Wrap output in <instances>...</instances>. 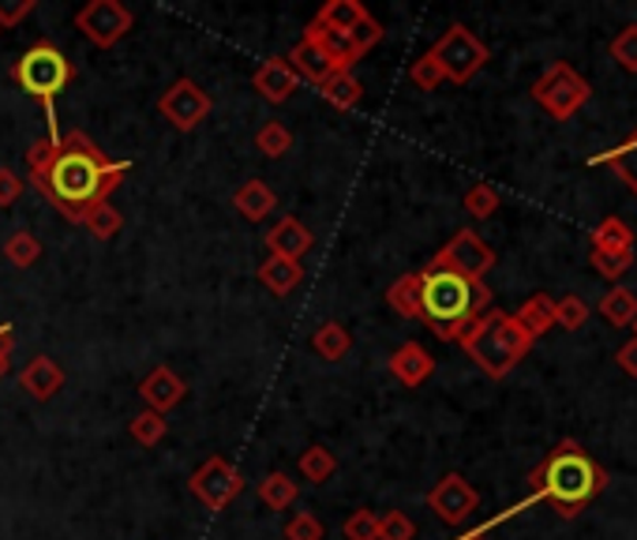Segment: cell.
<instances>
[{
	"label": "cell",
	"instance_id": "2",
	"mask_svg": "<svg viewBox=\"0 0 637 540\" xmlns=\"http://www.w3.org/2000/svg\"><path fill=\"white\" fill-rule=\"evenodd\" d=\"M607 488V473L574 439H563L541 466L528 473V496L547 503L558 518H577Z\"/></svg>",
	"mask_w": 637,
	"mask_h": 540
},
{
	"label": "cell",
	"instance_id": "23",
	"mask_svg": "<svg viewBox=\"0 0 637 540\" xmlns=\"http://www.w3.org/2000/svg\"><path fill=\"white\" fill-rule=\"evenodd\" d=\"M319 98L330 105V110L349 113V110H357L360 98H364V83H360L352 72H335L327 83L319 86Z\"/></svg>",
	"mask_w": 637,
	"mask_h": 540
},
{
	"label": "cell",
	"instance_id": "8",
	"mask_svg": "<svg viewBox=\"0 0 637 540\" xmlns=\"http://www.w3.org/2000/svg\"><path fill=\"white\" fill-rule=\"evenodd\" d=\"M188 492L199 499L203 507L210 510V514H218V510H225L244 492V477H240V469L233 466L229 458H222V455H214L203 461L199 469L188 477Z\"/></svg>",
	"mask_w": 637,
	"mask_h": 540
},
{
	"label": "cell",
	"instance_id": "27",
	"mask_svg": "<svg viewBox=\"0 0 637 540\" xmlns=\"http://www.w3.org/2000/svg\"><path fill=\"white\" fill-rule=\"evenodd\" d=\"M297 469H300V477L308 480V485H327V480L338 473V458H335V450H327L322 444H311L300 455Z\"/></svg>",
	"mask_w": 637,
	"mask_h": 540
},
{
	"label": "cell",
	"instance_id": "33",
	"mask_svg": "<svg viewBox=\"0 0 637 540\" xmlns=\"http://www.w3.org/2000/svg\"><path fill=\"white\" fill-rule=\"evenodd\" d=\"M127 436H132L140 447L154 450L165 436H169V420H165L162 414H151V409H143V414H135L132 420H127Z\"/></svg>",
	"mask_w": 637,
	"mask_h": 540
},
{
	"label": "cell",
	"instance_id": "36",
	"mask_svg": "<svg viewBox=\"0 0 637 540\" xmlns=\"http://www.w3.org/2000/svg\"><path fill=\"white\" fill-rule=\"evenodd\" d=\"M589 263H593V271L604 274L607 282H619L623 274L634 267V252H600V248H593Z\"/></svg>",
	"mask_w": 637,
	"mask_h": 540
},
{
	"label": "cell",
	"instance_id": "3",
	"mask_svg": "<svg viewBox=\"0 0 637 540\" xmlns=\"http://www.w3.org/2000/svg\"><path fill=\"white\" fill-rule=\"evenodd\" d=\"M420 274V319L439 342H458L473 323L492 308V289L484 282L462 278L454 271L428 267Z\"/></svg>",
	"mask_w": 637,
	"mask_h": 540
},
{
	"label": "cell",
	"instance_id": "12",
	"mask_svg": "<svg viewBox=\"0 0 637 540\" xmlns=\"http://www.w3.org/2000/svg\"><path fill=\"white\" fill-rule=\"evenodd\" d=\"M424 503H428V510H435L439 522H446V526L458 529V526H465L469 518H473V510L480 507V496H476V488L469 485L462 473H446L424 496Z\"/></svg>",
	"mask_w": 637,
	"mask_h": 540
},
{
	"label": "cell",
	"instance_id": "47",
	"mask_svg": "<svg viewBox=\"0 0 637 540\" xmlns=\"http://www.w3.org/2000/svg\"><path fill=\"white\" fill-rule=\"evenodd\" d=\"M630 327H634V338H637V319H634V323H630Z\"/></svg>",
	"mask_w": 637,
	"mask_h": 540
},
{
	"label": "cell",
	"instance_id": "45",
	"mask_svg": "<svg viewBox=\"0 0 637 540\" xmlns=\"http://www.w3.org/2000/svg\"><path fill=\"white\" fill-rule=\"evenodd\" d=\"M12 353H16L12 323H0V379H4V376H8V368H12Z\"/></svg>",
	"mask_w": 637,
	"mask_h": 540
},
{
	"label": "cell",
	"instance_id": "35",
	"mask_svg": "<svg viewBox=\"0 0 637 540\" xmlns=\"http://www.w3.org/2000/svg\"><path fill=\"white\" fill-rule=\"evenodd\" d=\"M462 207L473 214L476 222H484V218H492V214L503 207V195H499L492 184H473V189H469L465 195H462Z\"/></svg>",
	"mask_w": 637,
	"mask_h": 540
},
{
	"label": "cell",
	"instance_id": "44",
	"mask_svg": "<svg viewBox=\"0 0 637 540\" xmlns=\"http://www.w3.org/2000/svg\"><path fill=\"white\" fill-rule=\"evenodd\" d=\"M23 189H27L23 176H19L16 170H8V165H0V211H8L12 203H19Z\"/></svg>",
	"mask_w": 637,
	"mask_h": 540
},
{
	"label": "cell",
	"instance_id": "46",
	"mask_svg": "<svg viewBox=\"0 0 637 540\" xmlns=\"http://www.w3.org/2000/svg\"><path fill=\"white\" fill-rule=\"evenodd\" d=\"M615 360H619V368L626 371V376L637 379V338H630L626 346H619V353H615Z\"/></svg>",
	"mask_w": 637,
	"mask_h": 540
},
{
	"label": "cell",
	"instance_id": "15",
	"mask_svg": "<svg viewBox=\"0 0 637 540\" xmlns=\"http://www.w3.org/2000/svg\"><path fill=\"white\" fill-rule=\"evenodd\" d=\"M387 368H390V376L401 383V387L417 390V387H424L431 376H435V357H431L420 342H401V346L390 353Z\"/></svg>",
	"mask_w": 637,
	"mask_h": 540
},
{
	"label": "cell",
	"instance_id": "30",
	"mask_svg": "<svg viewBox=\"0 0 637 540\" xmlns=\"http://www.w3.org/2000/svg\"><path fill=\"white\" fill-rule=\"evenodd\" d=\"M4 263H12L16 271H27V267H34L38 259H42V241L34 237L31 230H16L12 237L4 241Z\"/></svg>",
	"mask_w": 637,
	"mask_h": 540
},
{
	"label": "cell",
	"instance_id": "29",
	"mask_svg": "<svg viewBox=\"0 0 637 540\" xmlns=\"http://www.w3.org/2000/svg\"><path fill=\"white\" fill-rule=\"evenodd\" d=\"M600 312L612 327H630V323L637 319V293L626 289V286H612L604 293Z\"/></svg>",
	"mask_w": 637,
	"mask_h": 540
},
{
	"label": "cell",
	"instance_id": "4",
	"mask_svg": "<svg viewBox=\"0 0 637 540\" xmlns=\"http://www.w3.org/2000/svg\"><path fill=\"white\" fill-rule=\"evenodd\" d=\"M8 75L16 80L19 91L31 94L34 102L42 105L45 128H49L45 140L49 143H61V124H56V98H61L68 86H72L75 64L68 61V57L53 42H49V38H42V42H34L23 57H19V61H12Z\"/></svg>",
	"mask_w": 637,
	"mask_h": 540
},
{
	"label": "cell",
	"instance_id": "11",
	"mask_svg": "<svg viewBox=\"0 0 637 540\" xmlns=\"http://www.w3.org/2000/svg\"><path fill=\"white\" fill-rule=\"evenodd\" d=\"M210 110H214L210 94L195 80H188V75L169 83L158 98V113L176 128V132H195V128L210 116Z\"/></svg>",
	"mask_w": 637,
	"mask_h": 540
},
{
	"label": "cell",
	"instance_id": "18",
	"mask_svg": "<svg viewBox=\"0 0 637 540\" xmlns=\"http://www.w3.org/2000/svg\"><path fill=\"white\" fill-rule=\"evenodd\" d=\"M286 61H289L292 72L300 75V83H311V86H322V83L330 80V75L338 72L335 61H330V57L319 49L316 38H308V34H304L300 42L289 49V57H286Z\"/></svg>",
	"mask_w": 637,
	"mask_h": 540
},
{
	"label": "cell",
	"instance_id": "39",
	"mask_svg": "<svg viewBox=\"0 0 637 540\" xmlns=\"http://www.w3.org/2000/svg\"><path fill=\"white\" fill-rule=\"evenodd\" d=\"M341 533H346V540H379V514L368 507L352 510L346 526H341Z\"/></svg>",
	"mask_w": 637,
	"mask_h": 540
},
{
	"label": "cell",
	"instance_id": "38",
	"mask_svg": "<svg viewBox=\"0 0 637 540\" xmlns=\"http://www.w3.org/2000/svg\"><path fill=\"white\" fill-rule=\"evenodd\" d=\"M585 323H589V304H585L582 297H563V300H555V327H563V330H582Z\"/></svg>",
	"mask_w": 637,
	"mask_h": 540
},
{
	"label": "cell",
	"instance_id": "26",
	"mask_svg": "<svg viewBox=\"0 0 637 540\" xmlns=\"http://www.w3.org/2000/svg\"><path fill=\"white\" fill-rule=\"evenodd\" d=\"M593 165H612L615 173L623 176L626 184H630V192H637V128L630 132V140L619 143L615 151H604L596 154V159H589Z\"/></svg>",
	"mask_w": 637,
	"mask_h": 540
},
{
	"label": "cell",
	"instance_id": "21",
	"mask_svg": "<svg viewBox=\"0 0 637 540\" xmlns=\"http://www.w3.org/2000/svg\"><path fill=\"white\" fill-rule=\"evenodd\" d=\"M255 274H259V286L267 293H274V297H289V293L304 282V263L281 259V255H267Z\"/></svg>",
	"mask_w": 637,
	"mask_h": 540
},
{
	"label": "cell",
	"instance_id": "7",
	"mask_svg": "<svg viewBox=\"0 0 637 540\" xmlns=\"http://www.w3.org/2000/svg\"><path fill=\"white\" fill-rule=\"evenodd\" d=\"M589 94H593V86L585 83L566 61L552 64L541 80L533 83L536 105H544V113L555 116V121H571V116L589 102Z\"/></svg>",
	"mask_w": 637,
	"mask_h": 540
},
{
	"label": "cell",
	"instance_id": "34",
	"mask_svg": "<svg viewBox=\"0 0 637 540\" xmlns=\"http://www.w3.org/2000/svg\"><path fill=\"white\" fill-rule=\"evenodd\" d=\"M255 151H259L263 159H270V162L286 159V154L292 151V132L281 121H267L259 132H255Z\"/></svg>",
	"mask_w": 637,
	"mask_h": 540
},
{
	"label": "cell",
	"instance_id": "28",
	"mask_svg": "<svg viewBox=\"0 0 637 540\" xmlns=\"http://www.w3.org/2000/svg\"><path fill=\"white\" fill-rule=\"evenodd\" d=\"M297 480H292L289 473H281V469H274V473H267L259 480V499H263V507H270V510H286L297 503Z\"/></svg>",
	"mask_w": 637,
	"mask_h": 540
},
{
	"label": "cell",
	"instance_id": "40",
	"mask_svg": "<svg viewBox=\"0 0 637 540\" xmlns=\"http://www.w3.org/2000/svg\"><path fill=\"white\" fill-rule=\"evenodd\" d=\"M607 49H612L615 64H623L626 72H637V23L623 27V31L615 34V42L607 45Z\"/></svg>",
	"mask_w": 637,
	"mask_h": 540
},
{
	"label": "cell",
	"instance_id": "43",
	"mask_svg": "<svg viewBox=\"0 0 637 540\" xmlns=\"http://www.w3.org/2000/svg\"><path fill=\"white\" fill-rule=\"evenodd\" d=\"M38 0H0V31H12L27 16H34Z\"/></svg>",
	"mask_w": 637,
	"mask_h": 540
},
{
	"label": "cell",
	"instance_id": "24",
	"mask_svg": "<svg viewBox=\"0 0 637 540\" xmlns=\"http://www.w3.org/2000/svg\"><path fill=\"white\" fill-rule=\"evenodd\" d=\"M311 349L319 353L322 360H330V365H338V360L349 357L352 349V334L341 327V323H322V327L311 334Z\"/></svg>",
	"mask_w": 637,
	"mask_h": 540
},
{
	"label": "cell",
	"instance_id": "1",
	"mask_svg": "<svg viewBox=\"0 0 637 540\" xmlns=\"http://www.w3.org/2000/svg\"><path fill=\"white\" fill-rule=\"evenodd\" d=\"M132 173V162H116L83 128L61 135V143L34 140L27 146V181L64 222L80 225L86 211L105 203Z\"/></svg>",
	"mask_w": 637,
	"mask_h": 540
},
{
	"label": "cell",
	"instance_id": "16",
	"mask_svg": "<svg viewBox=\"0 0 637 540\" xmlns=\"http://www.w3.org/2000/svg\"><path fill=\"white\" fill-rule=\"evenodd\" d=\"M19 387L34 401H53L64 390V368L56 365L49 353H38V357L27 360L23 371H19Z\"/></svg>",
	"mask_w": 637,
	"mask_h": 540
},
{
	"label": "cell",
	"instance_id": "14",
	"mask_svg": "<svg viewBox=\"0 0 637 540\" xmlns=\"http://www.w3.org/2000/svg\"><path fill=\"white\" fill-rule=\"evenodd\" d=\"M251 86H255V91H259L263 102H270V105H286L289 98L297 94L300 75L292 72L286 57H270V61H263L259 68H255Z\"/></svg>",
	"mask_w": 637,
	"mask_h": 540
},
{
	"label": "cell",
	"instance_id": "13",
	"mask_svg": "<svg viewBox=\"0 0 637 540\" xmlns=\"http://www.w3.org/2000/svg\"><path fill=\"white\" fill-rule=\"evenodd\" d=\"M184 395H188V383H184L169 365H158L151 368L140 383V401L143 409H151V414H169V409H176L184 401Z\"/></svg>",
	"mask_w": 637,
	"mask_h": 540
},
{
	"label": "cell",
	"instance_id": "42",
	"mask_svg": "<svg viewBox=\"0 0 637 540\" xmlns=\"http://www.w3.org/2000/svg\"><path fill=\"white\" fill-rule=\"evenodd\" d=\"M286 540H322V522L311 510H300L286 522Z\"/></svg>",
	"mask_w": 637,
	"mask_h": 540
},
{
	"label": "cell",
	"instance_id": "6",
	"mask_svg": "<svg viewBox=\"0 0 637 540\" xmlns=\"http://www.w3.org/2000/svg\"><path fill=\"white\" fill-rule=\"evenodd\" d=\"M431 57H435V64L443 68V75H446V83H469L473 75L480 72V68L487 64V45L480 42V38L469 31L465 23H454V27H446V34L439 38L435 45L428 49Z\"/></svg>",
	"mask_w": 637,
	"mask_h": 540
},
{
	"label": "cell",
	"instance_id": "9",
	"mask_svg": "<svg viewBox=\"0 0 637 540\" xmlns=\"http://www.w3.org/2000/svg\"><path fill=\"white\" fill-rule=\"evenodd\" d=\"M135 27V16L121 0H86L75 12V31H80L94 49H113Z\"/></svg>",
	"mask_w": 637,
	"mask_h": 540
},
{
	"label": "cell",
	"instance_id": "22",
	"mask_svg": "<svg viewBox=\"0 0 637 540\" xmlns=\"http://www.w3.org/2000/svg\"><path fill=\"white\" fill-rule=\"evenodd\" d=\"M514 323L533 342L544 338V334L555 327V297H547V293H533V297H528L522 308L514 312Z\"/></svg>",
	"mask_w": 637,
	"mask_h": 540
},
{
	"label": "cell",
	"instance_id": "37",
	"mask_svg": "<svg viewBox=\"0 0 637 540\" xmlns=\"http://www.w3.org/2000/svg\"><path fill=\"white\" fill-rule=\"evenodd\" d=\"M409 80H413L417 91H439V86L446 83V75H443V68L435 64V57L424 53V57H417V61L409 64Z\"/></svg>",
	"mask_w": 637,
	"mask_h": 540
},
{
	"label": "cell",
	"instance_id": "32",
	"mask_svg": "<svg viewBox=\"0 0 637 540\" xmlns=\"http://www.w3.org/2000/svg\"><path fill=\"white\" fill-rule=\"evenodd\" d=\"M80 225H83L86 233H91L94 241H113L116 233L124 230V214L116 211L110 200H105V203H97V207L86 211V218Z\"/></svg>",
	"mask_w": 637,
	"mask_h": 540
},
{
	"label": "cell",
	"instance_id": "19",
	"mask_svg": "<svg viewBox=\"0 0 637 540\" xmlns=\"http://www.w3.org/2000/svg\"><path fill=\"white\" fill-rule=\"evenodd\" d=\"M368 19H371V12L360 4V0H327L311 23L322 27V31H335V34H352L360 23H368Z\"/></svg>",
	"mask_w": 637,
	"mask_h": 540
},
{
	"label": "cell",
	"instance_id": "10",
	"mask_svg": "<svg viewBox=\"0 0 637 540\" xmlns=\"http://www.w3.org/2000/svg\"><path fill=\"white\" fill-rule=\"evenodd\" d=\"M431 267H443V271H454L462 278H473V282H484L487 271L495 267V252L487 248L484 237L476 230H458L443 248L435 252Z\"/></svg>",
	"mask_w": 637,
	"mask_h": 540
},
{
	"label": "cell",
	"instance_id": "5",
	"mask_svg": "<svg viewBox=\"0 0 637 540\" xmlns=\"http://www.w3.org/2000/svg\"><path fill=\"white\" fill-rule=\"evenodd\" d=\"M469 357L476 360V368L492 379H506L522 360L528 357L533 349V338L517 327L510 312H499V308H487L473 327H469L462 338H458Z\"/></svg>",
	"mask_w": 637,
	"mask_h": 540
},
{
	"label": "cell",
	"instance_id": "17",
	"mask_svg": "<svg viewBox=\"0 0 637 540\" xmlns=\"http://www.w3.org/2000/svg\"><path fill=\"white\" fill-rule=\"evenodd\" d=\"M263 241H267V255H281V259L304 263V255H308L311 244H316V233H311L300 218L286 214V218L274 222V230Z\"/></svg>",
	"mask_w": 637,
	"mask_h": 540
},
{
	"label": "cell",
	"instance_id": "25",
	"mask_svg": "<svg viewBox=\"0 0 637 540\" xmlns=\"http://www.w3.org/2000/svg\"><path fill=\"white\" fill-rule=\"evenodd\" d=\"M387 304L398 312L401 319H420V274H401L398 282H390Z\"/></svg>",
	"mask_w": 637,
	"mask_h": 540
},
{
	"label": "cell",
	"instance_id": "20",
	"mask_svg": "<svg viewBox=\"0 0 637 540\" xmlns=\"http://www.w3.org/2000/svg\"><path fill=\"white\" fill-rule=\"evenodd\" d=\"M233 207H237L240 218H248V222H263V218H270L274 211H278V195H274V189L267 181H244L237 192H233Z\"/></svg>",
	"mask_w": 637,
	"mask_h": 540
},
{
	"label": "cell",
	"instance_id": "41",
	"mask_svg": "<svg viewBox=\"0 0 637 540\" xmlns=\"http://www.w3.org/2000/svg\"><path fill=\"white\" fill-rule=\"evenodd\" d=\"M417 526L405 510H390V514L379 518V540H413Z\"/></svg>",
	"mask_w": 637,
	"mask_h": 540
},
{
	"label": "cell",
	"instance_id": "31",
	"mask_svg": "<svg viewBox=\"0 0 637 540\" xmlns=\"http://www.w3.org/2000/svg\"><path fill=\"white\" fill-rule=\"evenodd\" d=\"M593 248H600V252H634V230L623 218L607 214V218L593 230Z\"/></svg>",
	"mask_w": 637,
	"mask_h": 540
}]
</instances>
